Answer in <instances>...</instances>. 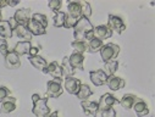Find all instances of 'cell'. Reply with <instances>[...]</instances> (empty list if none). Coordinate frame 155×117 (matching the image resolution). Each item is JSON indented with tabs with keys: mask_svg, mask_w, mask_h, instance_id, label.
I'll return each mask as SVG.
<instances>
[{
	"mask_svg": "<svg viewBox=\"0 0 155 117\" xmlns=\"http://www.w3.org/2000/svg\"><path fill=\"white\" fill-rule=\"evenodd\" d=\"M47 73L50 74L54 80H59V81H62L64 78V73H62V68L61 66L56 62V61H53L48 65L47 67Z\"/></svg>",
	"mask_w": 155,
	"mask_h": 117,
	"instance_id": "obj_13",
	"label": "cell"
},
{
	"mask_svg": "<svg viewBox=\"0 0 155 117\" xmlns=\"http://www.w3.org/2000/svg\"><path fill=\"white\" fill-rule=\"evenodd\" d=\"M100 113H101V117H116V111H115L114 107H110L107 110H104Z\"/></svg>",
	"mask_w": 155,
	"mask_h": 117,
	"instance_id": "obj_37",
	"label": "cell"
},
{
	"mask_svg": "<svg viewBox=\"0 0 155 117\" xmlns=\"http://www.w3.org/2000/svg\"><path fill=\"white\" fill-rule=\"evenodd\" d=\"M4 62H5L6 68H9V70H15V68H18L21 66L20 56L14 50L8 51V54L4 56Z\"/></svg>",
	"mask_w": 155,
	"mask_h": 117,
	"instance_id": "obj_7",
	"label": "cell"
},
{
	"mask_svg": "<svg viewBox=\"0 0 155 117\" xmlns=\"http://www.w3.org/2000/svg\"><path fill=\"white\" fill-rule=\"evenodd\" d=\"M31 48H32L31 42H25V41H22V42H18V43L15 45L14 51H15V53H16L18 56H22V55H28V54H29Z\"/></svg>",
	"mask_w": 155,
	"mask_h": 117,
	"instance_id": "obj_23",
	"label": "cell"
},
{
	"mask_svg": "<svg viewBox=\"0 0 155 117\" xmlns=\"http://www.w3.org/2000/svg\"><path fill=\"white\" fill-rule=\"evenodd\" d=\"M12 17L16 20V22H17L18 24L27 26V23H28L29 20H31V9L23 8V9L16 10V12H15V15H14Z\"/></svg>",
	"mask_w": 155,
	"mask_h": 117,
	"instance_id": "obj_11",
	"label": "cell"
},
{
	"mask_svg": "<svg viewBox=\"0 0 155 117\" xmlns=\"http://www.w3.org/2000/svg\"><path fill=\"white\" fill-rule=\"evenodd\" d=\"M93 24L89 21V18L81 17L77 21L76 26L73 27V37L74 41H83V42H89L92 38H94L93 33Z\"/></svg>",
	"mask_w": 155,
	"mask_h": 117,
	"instance_id": "obj_1",
	"label": "cell"
},
{
	"mask_svg": "<svg viewBox=\"0 0 155 117\" xmlns=\"http://www.w3.org/2000/svg\"><path fill=\"white\" fill-rule=\"evenodd\" d=\"M105 84H106L111 90L116 92V90L122 89V88L125 87L126 82H125V80H122V78L116 77V76L114 74V76H109V77H107V80H106V83H105Z\"/></svg>",
	"mask_w": 155,
	"mask_h": 117,
	"instance_id": "obj_12",
	"label": "cell"
},
{
	"mask_svg": "<svg viewBox=\"0 0 155 117\" xmlns=\"http://www.w3.org/2000/svg\"><path fill=\"white\" fill-rule=\"evenodd\" d=\"M65 17H66V14L62 12V11H59L58 14H55V16H54V18H53V23H54V26L58 27V28L64 27Z\"/></svg>",
	"mask_w": 155,
	"mask_h": 117,
	"instance_id": "obj_30",
	"label": "cell"
},
{
	"mask_svg": "<svg viewBox=\"0 0 155 117\" xmlns=\"http://www.w3.org/2000/svg\"><path fill=\"white\" fill-rule=\"evenodd\" d=\"M82 82L78 80V78H74V77H67L65 78V89L68 94H73L76 95L77 92L80 90Z\"/></svg>",
	"mask_w": 155,
	"mask_h": 117,
	"instance_id": "obj_8",
	"label": "cell"
},
{
	"mask_svg": "<svg viewBox=\"0 0 155 117\" xmlns=\"http://www.w3.org/2000/svg\"><path fill=\"white\" fill-rule=\"evenodd\" d=\"M137 96L136 95H133V94H125L124 96H122V99L119 101V104L124 107V109H126V110H130V109H132L133 107V105H134V102L137 101Z\"/></svg>",
	"mask_w": 155,
	"mask_h": 117,
	"instance_id": "obj_24",
	"label": "cell"
},
{
	"mask_svg": "<svg viewBox=\"0 0 155 117\" xmlns=\"http://www.w3.org/2000/svg\"><path fill=\"white\" fill-rule=\"evenodd\" d=\"M77 21H78V20H76V18H73V17H70V16H67V15H66V17H65V23H64V27H65V28H73V27L76 26Z\"/></svg>",
	"mask_w": 155,
	"mask_h": 117,
	"instance_id": "obj_34",
	"label": "cell"
},
{
	"mask_svg": "<svg viewBox=\"0 0 155 117\" xmlns=\"http://www.w3.org/2000/svg\"><path fill=\"white\" fill-rule=\"evenodd\" d=\"M89 78L94 86L97 87H101L106 83L107 76L104 73L103 70H95V71H91L89 72Z\"/></svg>",
	"mask_w": 155,
	"mask_h": 117,
	"instance_id": "obj_9",
	"label": "cell"
},
{
	"mask_svg": "<svg viewBox=\"0 0 155 117\" xmlns=\"http://www.w3.org/2000/svg\"><path fill=\"white\" fill-rule=\"evenodd\" d=\"M28 61L33 65L34 68H37L38 71H42L44 73H47V67H48V62L44 57L39 56V55H35V56H29Z\"/></svg>",
	"mask_w": 155,
	"mask_h": 117,
	"instance_id": "obj_16",
	"label": "cell"
},
{
	"mask_svg": "<svg viewBox=\"0 0 155 117\" xmlns=\"http://www.w3.org/2000/svg\"><path fill=\"white\" fill-rule=\"evenodd\" d=\"M61 68H62V73H64V77L67 78V77H73V73H74V70L71 67V65L68 63V57L65 56L62 59V63L60 65Z\"/></svg>",
	"mask_w": 155,
	"mask_h": 117,
	"instance_id": "obj_29",
	"label": "cell"
},
{
	"mask_svg": "<svg viewBox=\"0 0 155 117\" xmlns=\"http://www.w3.org/2000/svg\"><path fill=\"white\" fill-rule=\"evenodd\" d=\"M5 6H8V0H0V10Z\"/></svg>",
	"mask_w": 155,
	"mask_h": 117,
	"instance_id": "obj_40",
	"label": "cell"
},
{
	"mask_svg": "<svg viewBox=\"0 0 155 117\" xmlns=\"http://www.w3.org/2000/svg\"><path fill=\"white\" fill-rule=\"evenodd\" d=\"M27 28H28V31L31 32L32 35H43V34L47 33V28H44L42 24H39L38 22L33 21L32 18L27 23Z\"/></svg>",
	"mask_w": 155,
	"mask_h": 117,
	"instance_id": "obj_18",
	"label": "cell"
},
{
	"mask_svg": "<svg viewBox=\"0 0 155 117\" xmlns=\"http://www.w3.org/2000/svg\"><path fill=\"white\" fill-rule=\"evenodd\" d=\"M62 81L59 80H51L47 83V96L49 98H59L60 95H62L64 89L61 86Z\"/></svg>",
	"mask_w": 155,
	"mask_h": 117,
	"instance_id": "obj_5",
	"label": "cell"
},
{
	"mask_svg": "<svg viewBox=\"0 0 155 117\" xmlns=\"http://www.w3.org/2000/svg\"><path fill=\"white\" fill-rule=\"evenodd\" d=\"M48 117H59V112H58V111H54V112H50Z\"/></svg>",
	"mask_w": 155,
	"mask_h": 117,
	"instance_id": "obj_42",
	"label": "cell"
},
{
	"mask_svg": "<svg viewBox=\"0 0 155 117\" xmlns=\"http://www.w3.org/2000/svg\"><path fill=\"white\" fill-rule=\"evenodd\" d=\"M117 68H119V61H117V60H111V61L105 62L103 71H104V73L109 77V76H114L115 72L117 71Z\"/></svg>",
	"mask_w": 155,
	"mask_h": 117,
	"instance_id": "obj_25",
	"label": "cell"
},
{
	"mask_svg": "<svg viewBox=\"0 0 155 117\" xmlns=\"http://www.w3.org/2000/svg\"><path fill=\"white\" fill-rule=\"evenodd\" d=\"M16 109V98L8 96L0 106V113H10Z\"/></svg>",
	"mask_w": 155,
	"mask_h": 117,
	"instance_id": "obj_19",
	"label": "cell"
},
{
	"mask_svg": "<svg viewBox=\"0 0 155 117\" xmlns=\"http://www.w3.org/2000/svg\"><path fill=\"white\" fill-rule=\"evenodd\" d=\"M31 18H32L33 21L38 22L39 24H42L44 28L48 27V18H47V16L43 15V14H33V15L31 16Z\"/></svg>",
	"mask_w": 155,
	"mask_h": 117,
	"instance_id": "obj_31",
	"label": "cell"
},
{
	"mask_svg": "<svg viewBox=\"0 0 155 117\" xmlns=\"http://www.w3.org/2000/svg\"><path fill=\"white\" fill-rule=\"evenodd\" d=\"M9 51V47H8V42H6V39L4 38H0V54L2 55H6Z\"/></svg>",
	"mask_w": 155,
	"mask_h": 117,
	"instance_id": "obj_35",
	"label": "cell"
},
{
	"mask_svg": "<svg viewBox=\"0 0 155 117\" xmlns=\"http://www.w3.org/2000/svg\"><path fill=\"white\" fill-rule=\"evenodd\" d=\"M0 21H2V11H0Z\"/></svg>",
	"mask_w": 155,
	"mask_h": 117,
	"instance_id": "obj_43",
	"label": "cell"
},
{
	"mask_svg": "<svg viewBox=\"0 0 155 117\" xmlns=\"http://www.w3.org/2000/svg\"><path fill=\"white\" fill-rule=\"evenodd\" d=\"M132 109L134 110V112H136V115H137L138 117H144L145 115L149 113V107H148V105L145 104V101H143V100H140V99H137V101L134 102V105H133Z\"/></svg>",
	"mask_w": 155,
	"mask_h": 117,
	"instance_id": "obj_21",
	"label": "cell"
},
{
	"mask_svg": "<svg viewBox=\"0 0 155 117\" xmlns=\"http://www.w3.org/2000/svg\"><path fill=\"white\" fill-rule=\"evenodd\" d=\"M20 2H11V0H8V6H16Z\"/></svg>",
	"mask_w": 155,
	"mask_h": 117,
	"instance_id": "obj_41",
	"label": "cell"
},
{
	"mask_svg": "<svg viewBox=\"0 0 155 117\" xmlns=\"http://www.w3.org/2000/svg\"><path fill=\"white\" fill-rule=\"evenodd\" d=\"M83 62H84V56L83 54L78 53H72L68 56V63L73 70H83Z\"/></svg>",
	"mask_w": 155,
	"mask_h": 117,
	"instance_id": "obj_15",
	"label": "cell"
},
{
	"mask_svg": "<svg viewBox=\"0 0 155 117\" xmlns=\"http://www.w3.org/2000/svg\"><path fill=\"white\" fill-rule=\"evenodd\" d=\"M38 53H39V48H37V47H32L31 50H29V56H35L38 55Z\"/></svg>",
	"mask_w": 155,
	"mask_h": 117,
	"instance_id": "obj_38",
	"label": "cell"
},
{
	"mask_svg": "<svg viewBox=\"0 0 155 117\" xmlns=\"http://www.w3.org/2000/svg\"><path fill=\"white\" fill-rule=\"evenodd\" d=\"M8 96H10V92L6 87H0V102H3Z\"/></svg>",
	"mask_w": 155,
	"mask_h": 117,
	"instance_id": "obj_36",
	"label": "cell"
},
{
	"mask_svg": "<svg viewBox=\"0 0 155 117\" xmlns=\"http://www.w3.org/2000/svg\"><path fill=\"white\" fill-rule=\"evenodd\" d=\"M67 16L80 20L82 17V6L81 2H70L67 4Z\"/></svg>",
	"mask_w": 155,
	"mask_h": 117,
	"instance_id": "obj_10",
	"label": "cell"
},
{
	"mask_svg": "<svg viewBox=\"0 0 155 117\" xmlns=\"http://www.w3.org/2000/svg\"><path fill=\"white\" fill-rule=\"evenodd\" d=\"M93 33H94V37L98 38V39H100V41L107 39V38H110L112 35V31L109 28L107 24H100V26L94 27Z\"/></svg>",
	"mask_w": 155,
	"mask_h": 117,
	"instance_id": "obj_14",
	"label": "cell"
},
{
	"mask_svg": "<svg viewBox=\"0 0 155 117\" xmlns=\"http://www.w3.org/2000/svg\"><path fill=\"white\" fill-rule=\"evenodd\" d=\"M115 104H119V100L116 99L112 94L110 93H106L104 95H101L99 102H98V109H99V112L104 111V110H107L110 107H112Z\"/></svg>",
	"mask_w": 155,
	"mask_h": 117,
	"instance_id": "obj_6",
	"label": "cell"
},
{
	"mask_svg": "<svg viewBox=\"0 0 155 117\" xmlns=\"http://www.w3.org/2000/svg\"><path fill=\"white\" fill-rule=\"evenodd\" d=\"M81 6H82V17L89 18L92 16V8L91 4L87 2H81Z\"/></svg>",
	"mask_w": 155,
	"mask_h": 117,
	"instance_id": "obj_32",
	"label": "cell"
},
{
	"mask_svg": "<svg viewBox=\"0 0 155 117\" xmlns=\"http://www.w3.org/2000/svg\"><path fill=\"white\" fill-rule=\"evenodd\" d=\"M81 106L84 111V113L87 116H91V117H95L97 113L99 112V109H98V102L95 101H89V100H83L81 102Z\"/></svg>",
	"mask_w": 155,
	"mask_h": 117,
	"instance_id": "obj_17",
	"label": "cell"
},
{
	"mask_svg": "<svg viewBox=\"0 0 155 117\" xmlns=\"http://www.w3.org/2000/svg\"><path fill=\"white\" fill-rule=\"evenodd\" d=\"M71 47L73 49V53L83 54V53L88 51V44H87V42H83V41H73L71 43Z\"/></svg>",
	"mask_w": 155,
	"mask_h": 117,
	"instance_id": "obj_27",
	"label": "cell"
},
{
	"mask_svg": "<svg viewBox=\"0 0 155 117\" xmlns=\"http://www.w3.org/2000/svg\"><path fill=\"white\" fill-rule=\"evenodd\" d=\"M14 35V29L11 28L9 21H0V38L4 39H10Z\"/></svg>",
	"mask_w": 155,
	"mask_h": 117,
	"instance_id": "obj_22",
	"label": "cell"
},
{
	"mask_svg": "<svg viewBox=\"0 0 155 117\" xmlns=\"http://www.w3.org/2000/svg\"><path fill=\"white\" fill-rule=\"evenodd\" d=\"M9 23H10V26H11L12 29H15V28L18 26V23L16 22V20H15L14 17H10V18H9Z\"/></svg>",
	"mask_w": 155,
	"mask_h": 117,
	"instance_id": "obj_39",
	"label": "cell"
},
{
	"mask_svg": "<svg viewBox=\"0 0 155 117\" xmlns=\"http://www.w3.org/2000/svg\"><path fill=\"white\" fill-rule=\"evenodd\" d=\"M92 94H93V92H92V89H91V87H89L88 84H81L80 90L77 92L76 96L81 101H83V100H88V98H89Z\"/></svg>",
	"mask_w": 155,
	"mask_h": 117,
	"instance_id": "obj_26",
	"label": "cell"
},
{
	"mask_svg": "<svg viewBox=\"0 0 155 117\" xmlns=\"http://www.w3.org/2000/svg\"><path fill=\"white\" fill-rule=\"evenodd\" d=\"M61 5H62L61 0H50V2L48 3L49 9H50V10H53L55 14H58V12H59V10L61 9Z\"/></svg>",
	"mask_w": 155,
	"mask_h": 117,
	"instance_id": "obj_33",
	"label": "cell"
},
{
	"mask_svg": "<svg viewBox=\"0 0 155 117\" xmlns=\"http://www.w3.org/2000/svg\"><path fill=\"white\" fill-rule=\"evenodd\" d=\"M100 53V57L101 60L105 62L107 61H111V60H115L116 57H117L119 53H120V47L116 45L114 43H109V44H104L101 47V49L99 50Z\"/></svg>",
	"mask_w": 155,
	"mask_h": 117,
	"instance_id": "obj_3",
	"label": "cell"
},
{
	"mask_svg": "<svg viewBox=\"0 0 155 117\" xmlns=\"http://www.w3.org/2000/svg\"><path fill=\"white\" fill-rule=\"evenodd\" d=\"M107 26L112 32H116L117 34H121L126 29V24L124 20L117 15H109L107 16Z\"/></svg>",
	"mask_w": 155,
	"mask_h": 117,
	"instance_id": "obj_4",
	"label": "cell"
},
{
	"mask_svg": "<svg viewBox=\"0 0 155 117\" xmlns=\"http://www.w3.org/2000/svg\"><path fill=\"white\" fill-rule=\"evenodd\" d=\"M14 33L17 38H21V39H25V42H31L32 39V34L31 32L28 31L27 26H22V24H18L15 29H14Z\"/></svg>",
	"mask_w": 155,
	"mask_h": 117,
	"instance_id": "obj_20",
	"label": "cell"
},
{
	"mask_svg": "<svg viewBox=\"0 0 155 117\" xmlns=\"http://www.w3.org/2000/svg\"><path fill=\"white\" fill-rule=\"evenodd\" d=\"M33 109L32 112L35 117H48L50 113V107L48 106V98H41L39 94L32 95Z\"/></svg>",
	"mask_w": 155,
	"mask_h": 117,
	"instance_id": "obj_2",
	"label": "cell"
},
{
	"mask_svg": "<svg viewBox=\"0 0 155 117\" xmlns=\"http://www.w3.org/2000/svg\"><path fill=\"white\" fill-rule=\"evenodd\" d=\"M87 44H88V51L89 53H98L101 49V47L104 45L103 41H100V39H98L95 37L92 38L89 42H87Z\"/></svg>",
	"mask_w": 155,
	"mask_h": 117,
	"instance_id": "obj_28",
	"label": "cell"
}]
</instances>
